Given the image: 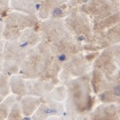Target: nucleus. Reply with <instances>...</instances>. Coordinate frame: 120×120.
Wrapping results in <instances>:
<instances>
[{
	"label": "nucleus",
	"instance_id": "nucleus-3",
	"mask_svg": "<svg viewBox=\"0 0 120 120\" xmlns=\"http://www.w3.org/2000/svg\"><path fill=\"white\" fill-rule=\"evenodd\" d=\"M68 110L72 118H85V113L91 107L90 87L87 77L71 80L68 83Z\"/></svg>",
	"mask_w": 120,
	"mask_h": 120
},
{
	"label": "nucleus",
	"instance_id": "nucleus-1",
	"mask_svg": "<svg viewBox=\"0 0 120 120\" xmlns=\"http://www.w3.org/2000/svg\"><path fill=\"white\" fill-rule=\"evenodd\" d=\"M58 63L49 45L45 42L30 50L28 57L22 63V73L31 78L43 77L45 79L46 77V79H51L58 72Z\"/></svg>",
	"mask_w": 120,
	"mask_h": 120
},
{
	"label": "nucleus",
	"instance_id": "nucleus-11",
	"mask_svg": "<svg viewBox=\"0 0 120 120\" xmlns=\"http://www.w3.org/2000/svg\"><path fill=\"white\" fill-rule=\"evenodd\" d=\"M2 100V97H0V100Z\"/></svg>",
	"mask_w": 120,
	"mask_h": 120
},
{
	"label": "nucleus",
	"instance_id": "nucleus-2",
	"mask_svg": "<svg viewBox=\"0 0 120 120\" xmlns=\"http://www.w3.org/2000/svg\"><path fill=\"white\" fill-rule=\"evenodd\" d=\"M44 35L46 44H50V49L57 56H69L77 53L81 44L66 28L64 22L59 20H49L43 23Z\"/></svg>",
	"mask_w": 120,
	"mask_h": 120
},
{
	"label": "nucleus",
	"instance_id": "nucleus-8",
	"mask_svg": "<svg viewBox=\"0 0 120 120\" xmlns=\"http://www.w3.org/2000/svg\"><path fill=\"white\" fill-rule=\"evenodd\" d=\"M40 100L34 98H26L22 101V109H23V113L26 115H30V113H33V111L35 109L37 106L40 105Z\"/></svg>",
	"mask_w": 120,
	"mask_h": 120
},
{
	"label": "nucleus",
	"instance_id": "nucleus-6",
	"mask_svg": "<svg viewBox=\"0 0 120 120\" xmlns=\"http://www.w3.org/2000/svg\"><path fill=\"white\" fill-rule=\"evenodd\" d=\"M63 111V105L61 104H54V102L49 101L48 104H43L40 109L35 113L34 120H46L51 117V114L61 113Z\"/></svg>",
	"mask_w": 120,
	"mask_h": 120
},
{
	"label": "nucleus",
	"instance_id": "nucleus-5",
	"mask_svg": "<svg viewBox=\"0 0 120 120\" xmlns=\"http://www.w3.org/2000/svg\"><path fill=\"white\" fill-rule=\"evenodd\" d=\"M119 110L116 105H102L96 108L90 118L91 120H119Z\"/></svg>",
	"mask_w": 120,
	"mask_h": 120
},
{
	"label": "nucleus",
	"instance_id": "nucleus-7",
	"mask_svg": "<svg viewBox=\"0 0 120 120\" xmlns=\"http://www.w3.org/2000/svg\"><path fill=\"white\" fill-rule=\"evenodd\" d=\"M68 72H71L74 77L85 73L86 71L88 70V64L87 62H85L82 58H80L78 55H76L68 64H66Z\"/></svg>",
	"mask_w": 120,
	"mask_h": 120
},
{
	"label": "nucleus",
	"instance_id": "nucleus-4",
	"mask_svg": "<svg viewBox=\"0 0 120 120\" xmlns=\"http://www.w3.org/2000/svg\"><path fill=\"white\" fill-rule=\"evenodd\" d=\"M66 25L68 28V31L76 35L75 39L77 40V38L86 40L91 36L90 23L86 16L84 14L74 13L69 16L66 19Z\"/></svg>",
	"mask_w": 120,
	"mask_h": 120
},
{
	"label": "nucleus",
	"instance_id": "nucleus-12",
	"mask_svg": "<svg viewBox=\"0 0 120 120\" xmlns=\"http://www.w3.org/2000/svg\"><path fill=\"white\" fill-rule=\"evenodd\" d=\"M1 63H2V62H0V64H1ZM0 68H1V67H0Z\"/></svg>",
	"mask_w": 120,
	"mask_h": 120
},
{
	"label": "nucleus",
	"instance_id": "nucleus-10",
	"mask_svg": "<svg viewBox=\"0 0 120 120\" xmlns=\"http://www.w3.org/2000/svg\"><path fill=\"white\" fill-rule=\"evenodd\" d=\"M46 120H63V118H55V117H52V118H49Z\"/></svg>",
	"mask_w": 120,
	"mask_h": 120
},
{
	"label": "nucleus",
	"instance_id": "nucleus-9",
	"mask_svg": "<svg viewBox=\"0 0 120 120\" xmlns=\"http://www.w3.org/2000/svg\"><path fill=\"white\" fill-rule=\"evenodd\" d=\"M8 93V89L7 86V78L4 75L0 74V94L7 95Z\"/></svg>",
	"mask_w": 120,
	"mask_h": 120
}]
</instances>
